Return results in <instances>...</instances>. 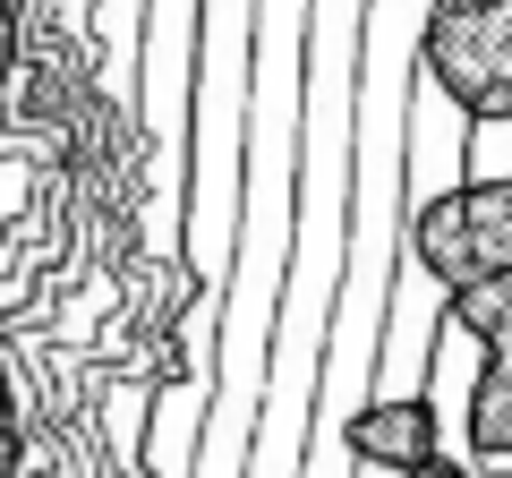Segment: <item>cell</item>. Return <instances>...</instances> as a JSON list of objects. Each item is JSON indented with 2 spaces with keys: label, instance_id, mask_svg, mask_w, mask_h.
<instances>
[{
  "label": "cell",
  "instance_id": "6da1fadb",
  "mask_svg": "<svg viewBox=\"0 0 512 478\" xmlns=\"http://www.w3.org/2000/svg\"><path fill=\"white\" fill-rule=\"evenodd\" d=\"M359 9L367 0H308V69H299V222L291 274L265 350V402H256L248 470L299 478L316 419V368L342 291V231H350V94H359Z\"/></svg>",
  "mask_w": 512,
  "mask_h": 478
},
{
  "label": "cell",
  "instance_id": "7a4b0ae2",
  "mask_svg": "<svg viewBox=\"0 0 512 478\" xmlns=\"http://www.w3.org/2000/svg\"><path fill=\"white\" fill-rule=\"evenodd\" d=\"M248 60H256V0L197 9V86H188V205L180 248L205 299L231 282L239 248V146H248Z\"/></svg>",
  "mask_w": 512,
  "mask_h": 478
},
{
  "label": "cell",
  "instance_id": "3957f363",
  "mask_svg": "<svg viewBox=\"0 0 512 478\" xmlns=\"http://www.w3.org/2000/svg\"><path fill=\"white\" fill-rule=\"evenodd\" d=\"M197 9L205 0H146L137 35V86H146V129H154V214L188 205V86H197Z\"/></svg>",
  "mask_w": 512,
  "mask_h": 478
},
{
  "label": "cell",
  "instance_id": "277c9868",
  "mask_svg": "<svg viewBox=\"0 0 512 478\" xmlns=\"http://www.w3.org/2000/svg\"><path fill=\"white\" fill-rule=\"evenodd\" d=\"M419 77L444 86L470 120L512 111V0H427Z\"/></svg>",
  "mask_w": 512,
  "mask_h": 478
},
{
  "label": "cell",
  "instance_id": "5b68a950",
  "mask_svg": "<svg viewBox=\"0 0 512 478\" xmlns=\"http://www.w3.org/2000/svg\"><path fill=\"white\" fill-rule=\"evenodd\" d=\"M342 461L350 470H376V478H427V470H453L436 436V393H367L342 427Z\"/></svg>",
  "mask_w": 512,
  "mask_h": 478
},
{
  "label": "cell",
  "instance_id": "8992f818",
  "mask_svg": "<svg viewBox=\"0 0 512 478\" xmlns=\"http://www.w3.org/2000/svg\"><path fill=\"white\" fill-rule=\"evenodd\" d=\"M26 461V444H18V385H9V368H0V478Z\"/></svg>",
  "mask_w": 512,
  "mask_h": 478
},
{
  "label": "cell",
  "instance_id": "52a82bcc",
  "mask_svg": "<svg viewBox=\"0 0 512 478\" xmlns=\"http://www.w3.org/2000/svg\"><path fill=\"white\" fill-rule=\"evenodd\" d=\"M18 9H26V0H0V69L18 60Z\"/></svg>",
  "mask_w": 512,
  "mask_h": 478
}]
</instances>
